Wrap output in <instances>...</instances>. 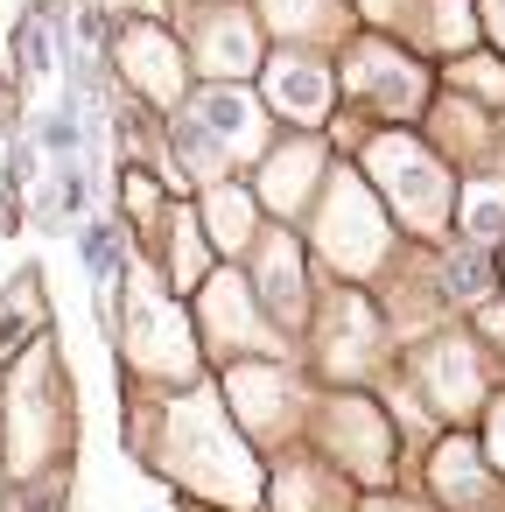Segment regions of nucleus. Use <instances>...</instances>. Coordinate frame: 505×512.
I'll return each instance as SVG.
<instances>
[{"label":"nucleus","instance_id":"1","mask_svg":"<svg viewBox=\"0 0 505 512\" xmlns=\"http://www.w3.org/2000/svg\"><path fill=\"white\" fill-rule=\"evenodd\" d=\"M372 169L386 176V190L407 204L414 225H435V218H442V197H449V190H442V169H435L421 148H407V141H379Z\"/></svg>","mask_w":505,"mask_h":512},{"label":"nucleus","instance_id":"2","mask_svg":"<svg viewBox=\"0 0 505 512\" xmlns=\"http://www.w3.org/2000/svg\"><path fill=\"white\" fill-rule=\"evenodd\" d=\"M386 113H414V99H421V71L407 64V57H393V50H379V43H365L358 50V71H351Z\"/></svg>","mask_w":505,"mask_h":512},{"label":"nucleus","instance_id":"3","mask_svg":"<svg viewBox=\"0 0 505 512\" xmlns=\"http://www.w3.org/2000/svg\"><path fill=\"white\" fill-rule=\"evenodd\" d=\"M267 99L288 113V120H323L330 106V71L323 64H302V57H281L267 71Z\"/></svg>","mask_w":505,"mask_h":512},{"label":"nucleus","instance_id":"4","mask_svg":"<svg viewBox=\"0 0 505 512\" xmlns=\"http://www.w3.org/2000/svg\"><path fill=\"white\" fill-rule=\"evenodd\" d=\"M197 134L225 141V148H253V99L239 92H204L197 99Z\"/></svg>","mask_w":505,"mask_h":512},{"label":"nucleus","instance_id":"5","mask_svg":"<svg viewBox=\"0 0 505 512\" xmlns=\"http://www.w3.org/2000/svg\"><path fill=\"white\" fill-rule=\"evenodd\" d=\"M127 64H134V78H141L148 92H162V99L176 92V57H169V43H162L155 29H134V36H127Z\"/></svg>","mask_w":505,"mask_h":512},{"label":"nucleus","instance_id":"6","mask_svg":"<svg viewBox=\"0 0 505 512\" xmlns=\"http://www.w3.org/2000/svg\"><path fill=\"white\" fill-rule=\"evenodd\" d=\"M85 267H92V281H113V267H120V232L113 225L85 232Z\"/></svg>","mask_w":505,"mask_h":512},{"label":"nucleus","instance_id":"7","mask_svg":"<svg viewBox=\"0 0 505 512\" xmlns=\"http://www.w3.org/2000/svg\"><path fill=\"white\" fill-rule=\"evenodd\" d=\"M498 225H505V197L498 190H477L470 197V239H491Z\"/></svg>","mask_w":505,"mask_h":512},{"label":"nucleus","instance_id":"8","mask_svg":"<svg viewBox=\"0 0 505 512\" xmlns=\"http://www.w3.org/2000/svg\"><path fill=\"white\" fill-rule=\"evenodd\" d=\"M29 295H36V281H15V295L0 302V351L15 344V330H22V316H29Z\"/></svg>","mask_w":505,"mask_h":512},{"label":"nucleus","instance_id":"9","mask_svg":"<svg viewBox=\"0 0 505 512\" xmlns=\"http://www.w3.org/2000/svg\"><path fill=\"white\" fill-rule=\"evenodd\" d=\"M484 22H491V36H498V50H505V0H484Z\"/></svg>","mask_w":505,"mask_h":512}]
</instances>
